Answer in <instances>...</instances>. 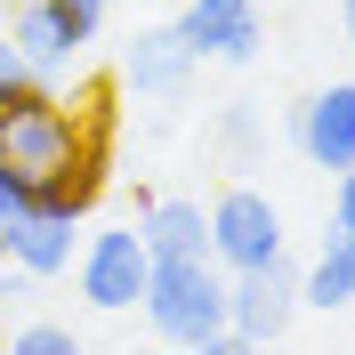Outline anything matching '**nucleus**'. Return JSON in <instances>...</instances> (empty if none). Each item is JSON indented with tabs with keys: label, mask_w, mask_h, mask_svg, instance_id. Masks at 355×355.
<instances>
[{
	"label": "nucleus",
	"mask_w": 355,
	"mask_h": 355,
	"mask_svg": "<svg viewBox=\"0 0 355 355\" xmlns=\"http://www.w3.org/2000/svg\"><path fill=\"white\" fill-rule=\"evenodd\" d=\"M137 307H146V323H154L170 347L234 355V339H226V266L218 259H154Z\"/></svg>",
	"instance_id": "1"
},
{
	"label": "nucleus",
	"mask_w": 355,
	"mask_h": 355,
	"mask_svg": "<svg viewBox=\"0 0 355 355\" xmlns=\"http://www.w3.org/2000/svg\"><path fill=\"white\" fill-rule=\"evenodd\" d=\"M73 146H81V121H73V105H65L57 81H24L8 105H0V162H8L24 186L49 178V170H65Z\"/></svg>",
	"instance_id": "2"
},
{
	"label": "nucleus",
	"mask_w": 355,
	"mask_h": 355,
	"mask_svg": "<svg viewBox=\"0 0 355 355\" xmlns=\"http://www.w3.org/2000/svg\"><path fill=\"white\" fill-rule=\"evenodd\" d=\"M291 315H299V266L291 259L226 275V339H234V355L243 347H275L291 331Z\"/></svg>",
	"instance_id": "3"
},
{
	"label": "nucleus",
	"mask_w": 355,
	"mask_h": 355,
	"mask_svg": "<svg viewBox=\"0 0 355 355\" xmlns=\"http://www.w3.org/2000/svg\"><path fill=\"white\" fill-rule=\"evenodd\" d=\"M73 275H81V299H89V307L130 315L137 299H146L154 250H146V234H137V226H105V234H89V243L73 250Z\"/></svg>",
	"instance_id": "4"
},
{
	"label": "nucleus",
	"mask_w": 355,
	"mask_h": 355,
	"mask_svg": "<svg viewBox=\"0 0 355 355\" xmlns=\"http://www.w3.org/2000/svg\"><path fill=\"white\" fill-rule=\"evenodd\" d=\"M210 259H218L226 275L283 259V210H275L259 186H226V194L210 202Z\"/></svg>",
	"instance_id": "5"
},
{
	"label": "nucleus",
	"mask_w": 355,
	"mask_h": 355,
	"mask_svg": "<svg viewBox=\"0 0 355 355\" xmlns=\"http://www.w3.org/2000/svg\"><path fill=\"white\" fill-rule=\"evenodd\" d=\"M178 41L194 49V57H226V65H250L266 41V17L259 0H178Z\"/></svg>",
	"instance_id": "6"
},
{
	"label": "nucleus",
	"mask_w": 355,
	"mask_h": 355,
	"mask_svg": "<svg viewBox=\"0 0 355 355\" xmlns=\"http://www.w3.org/2000/svg\"><path fill=\"white\" fill-rule=\"evenodd\" d=\"M291 146H299L315 170H347L355 162V81H331V89H315V97H299Z\"/></svg>",
	"instance_id": "7"
},
{
	"label": "nucleus",
	"mask_w": 355,
	"mask_h": 355,
	"mask_svg": "<svg viewBox=\"0 0 355 355\" xmlns=\"http://www.w3.org/2000/svg\"><path fill=\"white\" fill-rule=\"evenodd\" d=\"M194 49L178 41V24H154V33H137L130 57H121V81L137 89V97H162V105H178L186 89H194Z\"/></svg>",
	"instance_id": "8"
},
{
	"label": "nucleus",
	"mask_w": 355,
	"mask_h": 355,
	"mask_svg": "<svg viewBox=\"0 0 355 355\" xmlns=\"http://www.w3.org/2000/svg\"><path fill=\"white\" fill-rule=\"evenodd\" d=\"M0 33L17 41V57H24L33 73H41V81H73V65H81V41L65 33V17H57L49 0H17Z\"/></svg>",
	"instance_id": "9"
},
{
	"label": "nucleus",
	"mask_w": 355,
	"mask_h": 355,
	"mask_svg": "<svg viewBox=\"0 0 355 355\" xmlns=\"http://www.w3.org/2000/svg\"><path fill=\"white\" fill-rule=\"evenodd\" d=\"M0 250L33 275V283H49V275H65L73 266V218H49V210H17V218L0 226Z\"/></svg>",
	"instance_id": "10"
},
{
	"label": "nucleus",
	"mask_w": 355,
	"mask_h": 355,
	"mask_svg": "<svg viewBox=\"0 0 355 355\" xmlns=\"http://www.w3.org/2000/svg\"><path fill=\"white\" fill-rule=\"evenodd\" d=\"M137 234H146L154 259H210V210L186 194H154L137 210Z\"/></svg>",
	"instance_id": "11"
},
{
	"label": "nucleus",
	"mask_w": 355,
	"mask_h": 355,
	"mask_svg": "<svg viewBox=\"0 0 355 355\" xmlns=\"http://www.w3.org/2000/svg\"><path fill=\"white\" fill-rule=\"evenodd\" d=\"M299 307H315V315L355 307V234H339V226L323 234V250L299 266Z\"/></svg>",
	"instance_id": "12"
},
{
	"label": "nucleus",
	"mask_w": 355,
	"mask_h": 355,
	"mask_svg": "<svg viewBox=\"0 0 355 355\" xmlns=\"http://www.w3.org/2000/svg\"><path fill=\"white\" fill-rule=\"evenodd\" d=\"M8 347H17V355H73V331H65V323H17Z\"/></svg>",
	"instance_id": "13"
},
{
	"label": "nucleus",
	"mask_w": 355,
	"mask_h": 355,
	"mask_svg": "<svg viewBox=\"0 0 355 355\" xmlns=\"http://www.w3.org/2000/svg\"><path fill=\"white\" fill-rule=\"evenodd\" d=\"M49 8H57V17H65V33L89 49L97 33H105V8H113V0H49Z\"/></svg>",
	"instance_id": "14"
},
{
	"label": "nucleus",
	"mask_w": 355,
	"mask_h": 355,
	"mask_svg": "<svg viewBox=\"0 0 355 355\" xmlns=\"http://www.w3.org/2000/svg\"><path fill=\"white\" fill-rule=\"evenodd\" d=\"M218 137H226V154H250V137H259V113H250L243 97H234V105L218 113Z\"/></svg>",
	"instance_id": "15"
},
{
	"label": "nucleus",
	"mask_w": 355,
	"mask_h": 355,
	"mask_svg": "<svg viewBox=\"0 0 355 355\" xmlns=\"http://www.w3.org/2000/svg\"><path fill=\"white\" fill-rule=\"evenodd\" d=\"M24 81H41V73L24 65V57H17V41H8V33H0V105H8V97H17Z\"/></svg>",
	"instance_id": "16"
},
{
	"label": "nucleus",
	"mask_w": 355,
	"mask_h": 355,
	"mask_svg": "<svg viewBox=\"0 0 355 355\" xmlns=\"http://www.w3.org/2000/svg\"><path fill=\"white\" fill-rule=\"evenodd\" d=\"M331 226H339V234H355V162L339 170V186H331Z\"/></svg>",
	"instance_id": "17"
},
{
	"label": "nucleus",
	"mask_w": 355,
	"mask_h": 355,
	"mask_svg": "<svg viewBox=\"0 0 355 355\" xmlns=\"http://www.w3.org/2000/svg\"><path fill=\"white\" fill-rule=\"evenodd\" d=\"M24 299H33V275H24L8 250H0V307H24Z\"/></svg>",
	"instance_id": "18"
},
{
	"label": "nucleus",
	"mask_w": 355,
	"mask_h": 355,
	"mask_svg": "<svg viewBox=\"0 0 355 355\" xmlns=\"http://www.w3.org/2000/svg\"><path fill=\"white\" fill-rule=\"evenodd\" d=\"M17 210H24V178H17V170H8V162H0V226L17 218Z\"/></svg>",
	"instance_id": "19"
},
{
	"label": "nucleus",
	"mask_w": 355,
	"mask_h": 355,
	"mask_svg": "<svg viewBox=\"0 0 355 355\" xmlns=\"http://www.w3.org/2000/svg\"><path fill=\"white\" fill-rule=\"evenodd\" d=\"M339 24H347V41H355V0H339Z\"/></svg>",
	"instance_id": "20"
},
{
	"label": "nucleus",
	"mask_w": 355,
	"mask_h": 355,
	"mask_svg": "<svg viewBox=\"0 0 355 355\" xmlns=\"http://www.w3.org/2000/svg\"><path fill=\"white\" fill-rule=\"evenodd\" d=\"M0 24H8V0H0Z\"/></svg>",
	"instance_id": "21"
}]
</instances>
